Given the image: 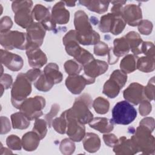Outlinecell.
Listing matches in <instances>:
<instances>
[{
    "mask_svg": "<svg viewBox=\"0 0 155 155\" xmlns=\"http://www.w3.org/2000/svg\"><path fill=\"white\" fill-rule=\"evenodd\" d=\"M0 44L6 50L17 48L25 50L28 44L27 33L18 31H8L1 33Z\"/></svg>",
    "mask_w": 155,
    "mask_h": 155,
    "instance_id": "obj_8",
    "label": "cell"
},
{
    "mask_svg": "<svg viewBox=\"0 0 155 155\" xmlns=\"http://www.w3.org/2000/svg\"><path fill=\"white\" fill-rule=\"evenodd\" d=\"M155 57L142 56L138 58L137 61V68L145 73L151 72L155 69Z\"/></svg>",
    "mask_w": 155,
    "mask_h": 155,
    "instance_id": "obj_30",
    "label": "cell"
},
{
    "mask_svg": "<svg viewBox=\"0 0 155 155\" xmlns=\"http://www.w3.org/2000/svg\"><path fill=\"white\" fill-rule=\"evenodd\" d=\"M32 130L38 134L41 140L44 139L47 133V124L46 120L42 119H36Z\"/></svg>",
    "mask_w": 155,
    "mask_h": 155,
    "instance_id": "obj_35",
    "label": "cell"
},
{
    "mask_svg": "<svg viewBox=\"0 0 155 155\" xmlns=\"http://www.w3.org/2000/svg\"><path fill=\"white\" fill-rule=\"evenodd\" d=\"M84 149L91 153L97 151L101 147V139L97 134L93 133H87L83 139Z\"/></svg>",
    "mask_w": 155,
    "mask_h": 155,
    "instance_id": "obj_24",
    "label": "cell"
},
{
    "mask_svg": "<svg viewBox=\"0 0 155 155\" xmlns=\"http://www.w3.org/2000/svg\"><path fill=\"white\" fill-rule=\"evenodd\" d=\"M103 139L105 143L110 147H113L118 141L117 137L114 134L106 133L103 135Z\"/></svg>",
    "mask_w": 155,
    "mask_h": 155,
    "instance_id": "obj_49",
    "label": "cell"
},
{
    "mask_svg": "<svg viewBox=\"0 0 155 155\" xmlns=\"http://www.w3.org/2000/svg\"><path fill=\"white\" fill-rule=\"evenodd\" d=\"M67 120L66 133L69 138L74 142H80L85 135L84 124L76 118L68 115L65 111L62 113Z\"/></svg>",
    "mask_w": 155,
    "mask_h": 155,
    "instance_id": "obj_10",
    "label": "cell"
},
{
    "mask_svg": "<svg viewBox=\"0 0 155 155\" xmlns=\"http://www.w3.org/2000/svg\"><path fill=\"white\" fill-rule=\"evenodd\" d=\"M1 62L13 71L20 70L24 65L23 59L19 55L3 49L1 50Z\"/></svg>",
    "mask_w": 155,
    "mask_h": 155,
    "instance_id": "obj_17",
    "label": "cell"
},
{
    "mask_svg": "<svg viewBox=\"0 0 155 155\" xmlns=\"http://www.w3.org/2000/svg\"><path fill=\"white\" fill-rule=\"evenodd\" d=\"M79 2L89 10L102 14L107 11L110 1H79Z\"/></svg>",
    "mask_w": 155,
    "mask_h": 155,
    "instance_id": "obj_26",
    "label": "cell"
},
{
    "mask_svg": "<svg viewBox=\"0 0 155 155\" xmlns=\"http://www.w3.org/2000/svg\"><path fill=\"white\" fill-rule=\"evenodd\" d=\"M64 69L69 76L77 75L82 70V65L74 60L67 61L64 65Z\"/></svg>",
    "mask_w": 155,
    "mask_h": 155,
    "instance_id": "obj_34",
    "label": "cell"
},
{
    "mask_svg": "<svg viewBox=\"0 0 155 155\" xmlns=\"http://www.w3.org/2000/svg\"><path fill=\"white\" fill-rule=\"evenodd\" d=\"M129 47L134 55H138L142 54L141 45L143 42L139 34L137 32L131 31L128 32L125 36Z\"/></svg>",
    "mask_w": 155,
    "mask_h": 155,
    "instance_id": "obj_25",
    "label": "cell"
},
{
    "mask_svg": "<svg viewBox=\"0 0 155 155\" xmlns=\"http://www.w3.org/2000/svg\"><path fill=\"white\" fill-rule=\"evenodd\" d=\"M10 118L12 127L14 129L25 130L30 124V120L21 111L12 114Z\"/></svg>",
    "mask_w": 155,
    "mask_h": 155,
    "instance_id": "obj_29",
    "label": "cell"
},
{
    "mask_svg": "<svg viewBox=\"0 0 155 155\" xmlns=\"http://www.w3.org/2000/svg\"><path fill=\"white\" fill-rule=\"evenodd\" d=\"M151 110L152 105L150 101L145 99L140 103L139 107V111L141 116H147L151 113Z\"/></svg>",
    "mask_w": 155,
    "mask_h": 155,
    "instance_id": "obj_46",
    "label": "cell"
},
{
    "mask_svg": "<svg viewBox=\"0 0 155 155\" xmlns=\"http://www.w3.org/2000/svg\"><path fill=\"white\" fill-rule=\"evenodd\" d=\"M95 79L87 78L83 75L69 76L65 79V85L67 89L74 94H80L86 85L93 84Z\"/></svg>",
    "mask_w": 155,
    "mask_h": 155,
    "instance_id": "obj_13",
    "label": "cell"
},
{
    "mask_svg": "<svg viewBox=\"0 0 155 155\" xmlns=\"http://www.w3.org/2000/svg\"><path fill=\"white\" fill-rule=\"evenodd\" d=\"M110 48L108 45L104 42L99 41L98 43L94 45V53L99 56H104L108 54Z\"/></svg>",
    "mask_w": 155,
    "mask_h": 155,
    "instance_id": "obj_44",
    "label": "cell"
},
{
    "mask_svg": "<svg viewBox=\"0 0 155 155\" xmlns=\"http://www.w3.org/2000/svg\"><path fill=\"white\" fill-rule=\"evenodd\" d=\"M1 151H4V153H3V154H12V152L10 150H8V149H7V148H6L2 147V145H1Z\"/></svg>",
    "mask_w": 155,
    "mask_h": 155,
    "instance_id": "obj_55",
    "label": "cell"
},
{
    "mask_svg": "<svg viewBox=\"0 0 155 155\" xmlns=\"http://www.w3.org/2000/svg\"><path fill=\"white\" fill-rule=\"evenodd\" d=\"M121 15L126 24L132 27L137 26L142 19V10L140 6L134 4L124 7Z\"/></svg>",
    "mask_w": 155,
    "mask_h": 155,
    "instance_id": "obj_16",
    "label": "cell"
},
{
    "mask_svg": "<svg viewBox=\"0 0 155 155\" xmlns=\"http://www.w3.org/2000/svg\"><path fill=\"white\" fill-rule=\"evenodd\" d=\"M94 59V58L93 54L84 48H83L81 53L76 58H74L76 61H77L83 67H84L85 65H87Z\"/></svg>",
    "mask_w": 155,
    "mask_h": 155,
    "instance_id": "obj_40",
    "label": "cell"
},
{
    "mask_svg": "<svg viewBox=\"0 0 155 155\" xmlns=\"http://www.w3.org/2000/svg\"><path fill=\"white\" fill-rule=\"evenodd\" d=\"M13 25V22L11 18L7 16H4L1 19L0 22V32L1 33H5L10 31Z\"/></svg>",
    "mask_w": 155,
    "mask_h": 155,
    "instance_id": "obj_47",
    "label": "cell"
},
{
    "mask_svg": "<svg viewBox=\"0 0 155 155\" xmlns=\"http://www.w3.org/2000/svg\"><path fill=\"white\" fill-rule=\"evenodd\" d=\"M54 85V83L47 78L44 73H42L38 79L34 82L35 88L41 91H48Z\"/></svg>",
    "mask_w": 155,
    "mask_h": 155,
    "instance_id": "obj_32",
    "label": "cell"
},
{
    "mask_svg": "<svg viewBox=\"0 0 155 155\" xmlns=\"http://www.w3.org/2000/svg\"><path fill=\"white\" fill-rule=\"evenodd\" d=\"M113 151L116 154L132 155L138 153L131 139H128L125 136H122L118 139L116 144L113 147Z\"/></svg>",
    "mask_w": 155,
    "mask_h": 155,
    "instance_id": "obj_21",
    "label": "cell"
},
{
    "mask_svg": "<svg viewBox=\"0 0 155 155\" xmlns=\"http://www.w3.org/2000/svg\"><path fill=\"white\" fill-rule=\"evenodd\" d=\"M42 73V72L39 68H33L28 70L25 74L28 79L31 81V82H35L40 76Z\"/></svg>",
    "mask_w": 155,
    "mask_h": 155,
    "instance_id": "obj_50",
    "label": "cell"
},
{
    "mask_svg": "<svg viewBox=\"0 0 155 155\" xmlns=\"http://www.w3.org/2000/svg\"><path fill=\"white\" fill-rule=\"evenodd\" d=\"M112 16H113V13H107V15H103L101 17L99 28L101 32H103V33L110 32Z\"/></svg>",
    "mask_w": 155,
    "mask_h": 155,
    "instance_id": "obj_38",
    "label": "cell"
},
{
    "mask_svg": "<svg viewBox=\"0 0 155 155\" xmlns=\"http://www.w3.org/2000/svg\"><path fill=\"white\" fill-rule=\"evenodd\" d=\"M64 1L56 3L51 10V19L56 24H65L70 19V12L65 7Z\"/></svg>",
    "mask_w": 155,
    "mask_h": 155,
    "instance_id": "obj_20",
    "label": "cell"
},
{
    "mask_svg": "<svg viewBox=\"0 0 155 155\" xmlns=\"http://www.w3.org/2000/svg\"><path fill=\"white\" fill-rule=\"evenodd\" d=\"M28 43L40 47L44 41L46 30L39 22H33L27 29Z\"/></svg>",
    "mask_w": 155,
    "mask_h": 155,
    "instance_id": "obj_18",
    "label": "cell"
},
{
    "mask_svg": "<svg viewBox=\"0 0 155 155\" xmlns=\"http://www.w3.org/2000/svg\"><path fill=\"white\" fill-rule=\"evenodd\" d=\"M60 110V107L57 104H54L52 105L51 108L49 113H48L45 116V120L47 122L48 127L50 128L51 125V122L53 120V118L57 115Z\"/></svg>",
    "mask_w": 155,
    "mask_h": 155,
    "instance_id": "obj_45",
    "label": "cell"
},
{
    "mask_svg": "<svg viewBox=\"0 0 155 155\" xmlns=\"http://www.w3.org/2000/svg\"><path fill=\"white\" fill-rule=\"evenodd\" d=\"M31 92V81L25 73L18 74L11 90V102L13 107L19 109L21 104L27 99Z\"/></svg>",
    "mask_w": 155,
    "mask_h": 155,
    "instance_id": "obj_3",
    "label": "cell"
},
{
    "mask_svg": "<svg viewBox=\"0 0 155 155\" xmlns=\"http://www.w3.org/2000/svg\"><path fill=\"white\" fill-rule=\"evenodd\" d=\"M127 81V74L120 70H116L104 85L102 92L110 98L116 97Z\"/></svg>",
    "mask_w": 155,
    "mask_h": 155,
    "instance_id": "obj_9",
    "label": "cell"
},
{
    "mask_svg": "<svg viewBox=\"0 0 155 155\" xmlns=\"http://www.w3.org/2000/svg\"><path fill=\"white\" fill-rule=\"evenodd\" d=\"M126 24H127L121 15L113 13L110 32L114 35H119L124 30Z\"/></svg>",
    "mask_w": 155,
    "mask_h": 155,
    "instance_id": "obj_31",
    "label": "cell"
},
{
    "mask_svg": "<svg viewBox=\"0 0 155 155\" xmlns=\"http://www.w3.org/2000/svg\"><path fill=\"white\" fill-rule=\"evenodd\" d=\"M139 125L147 127L153 132L154 131L155 126L154 119L153 117H146L140 120V122H139Z\"/></svg>",
    "mask_w": 155,
    "mask_h": 155,
    "instance_id": "obj_53",
    "label": "cell"
},
{
    "mask_svg": "<svg viewBox=\"0 0 155 155\" xmlns=\"http://www.w3.org/2000/svg\"><path fill=\"white\" fill-rule=\"evenodd\" d=\"M113 47L110 48L108 53V62L111 65L116 63L120 56L128 53L130 50L124 36L115 39L113 41Z\"/></svg>",
    "mask_w": 155,
    "mask_h": 155,
    "instance_id": "obj_12",
    "label": "cell"
},
{
    "mask_svg": "<svg viewBox=\"0 0 155 155\" xmlns=\"http://www.w3.org/2000/svg\"><path fill=\"white\" fill-rule=\"evenodd\" d=\"M89 126L101 133H108L114 128V122L106 117H93L88 123Z\"/></svg>",
    "mask_w": 155,
    "mask_h": 155,
    "instance_id": "obj_22",
    "label": "cell"
},
{
    "mask_svg": "<svg viewBox=\"0 0 155 155\" xmlns=\"http://www.w3.org/2000/svg\"><path fill=\"white\" fill-rule=\"evenodd\" d=\"M33 2L31 1H15L12 8L15 13V21L20 27L27 28L33 22L32 15Z\"/></svg>",
    "mask_w": 155,
    "mask_h": 155,
    "instance_id": "obj_5",
    "label": "cell"
},
{
    "mask_svg": "<svg viewBox=\"0 0 155 155\" xmlns=\"http://www.w3.org/2000/svg\"><path fill=\"white\" fill-rule=\"evenodd\" d=\"M123 96L127 102L134 105H137L145 99L144 86L137 82H133L125 89Z\"/></svg>",
    "mask_w": 155,
    "mask_h": 155,
    "instance_id": "obj_15",
    "label": "cell"
},
{
    "mask_svg": "<svg viewBox=\"0 0 155 155\" xmlns=\"http://www.w3.org/2000/svg\"><path fill=\"white\" fill-rule=\"evenodd\" d=\"M92 102L91 96L84 93L76 99L71 108L65 111L68 115L76 118L83 124H88L93 118V114L90 110Z\"/></svg>",
    "mask_w": 155,
    "mask_h": 155,
    "instance_id": "obj_2",
    "label": "cell"
},
{
    "mask_svg": "<svg viewBox=\"0 0 155 155\" xmlns=\"http://www.w3.org/2000/svg\"><path fill=\"white\" fill-rule=\"evenodd\" d=\"M7 147L12 150H21L22 148V141L16 135L12 134L6 139Z\"/></svg>",
    "mask_w": 155,
    "mask_h": 155,
    "instance_id": "obj_39",
    "label": "cell"
},
{
    "mask_svg": "<svg viewBox=\"0 0 155 155\" xmlns=\"http://www.w3.org/2000/svg\"><path fill=\"white\" fill-rule=\"evenodd\" d=\"M125 1H110L113 4V7L111 8V12L112 13L116 15H121L124 5L126 3Z\"/></svg>",
    "mask_w": 155,
    "mask_h": 155,
    "instance_id": "obj_48",
    "label": "cell"
},
{
    "mask_svg": "<svg viewBox=\"0 0 155 155\" xmlns=\"http://www.w3.org/2000/svg\"><path fill=\"white\" fill-rule=\"evenodd\" d=\"M137 117L136 108L127 101H122L115 104L112 109V120L114 124L128 125Z\"/></svg>",
    "mask_w": 155,
    "mask_h": 155,
    "instance_id": "obj_6",
    "label": "cell"
},
{
    "mask_svg": "<svg viewBox=\"0 0 155 155\" xmlns=\"http://www.w3.org/2000/svg\"><path fill=\"white\" fill-rule=\"evenodd\" d=\"M25 52L28 64L33 68H40L47 62V56L36 45L28 43Z\"/></svg>",
    "mask_w": 155,
    "mask_h": 155,
    "instance_id": "obj_11",
    "label": "cell"
},
{
    "mask_svg": "<svg viewBox=\"0 0 155 155\" xmlns=\"http://www.w3.org/2000/svg\"><path fill=\"white\" fill-rule=\"evenodd\" d=\"M41 139L36 133L29 131L24 134L22 137V146L27 151H32L38 148Z\"/></svg>",
    "mask_w": 155,
    "mask_h": 155,
    "instance_id": "obj_23",
    "label": "cell"
},
{
    "mask_svg": "<svg viewBox=\"0 0 155 155\" xmlns=\"http://www.w3.org/2000/svg\"><path fill=\"white\" fill-rule=\"evenodd\" d=\"M44 74L47 78L51 80L54 84L60 83L63 78V74L59 70V67L56 63L50 62L44 68Z\"/></svg>",
    "mask_w": 155,
    "mask_h": 155,
    "instance_id": "obj_27",
    "label": "cell"
},
{
    "mask_svg": "<svg viewBox=\"0 0 155 155\" xmlns=\"http://www.w3.org/2000/svg\"><path fill=\"white\" fill-rule=\"evenodd\" d=\"M0 82H1V85H2L5 90H7L11 87L13 83V79L11 75L5 73L1 75Z\"/></svg>",
    "mask_w": 155,
    "mask_h": 155,
    "instance_id": "obj_51",
    "label": "cell"
},
{
    "mask_svg": "<svg viewBox=\"0 0 155 155\" xmlns=\"http://www.w3.org/2000/svg\"><path fill=\"white\" fill-rule=\"evenodd\" d=\"M59 150L61 152L65 155H70L74 153L75 150V144L70 138L63 139L60 143Z\"/></svg>",
    "mask_w": 155,
    "mask_h": 155,
    "instance_id": "obj_37",
    "label": "cell"
},
{
    "mask_svg": "<svg viewBox=\"0 0 155 155\" xmlns=\"http://www.w3.org/2000/svg\"><path fill=\"white\" fill-rule=\"evenodd\" d=\"M138 58L134 54L126 55L120 63V70L124 73H131L137 69V61Z\"/></svg>",
    "mask_w": 155,
    "mask_h": 155,
    "instance_id": "obj_28",
    "label": "cell"
},
{
    "mask_svg": "<svg viewBox=\"0 0 155 155\" xmlns=\"http://www.w3.org/2000/svg\"><path fill=\"white\" fill-rule=\"evenodd\" d=\"M33 19L41 23L46 30H54L56 25L51 19L49 10L42 4H36L32 10Z\"/></svg>",
    "mask_w": 155,
    "mask_h": 155,
    "instance_id": "obj_14",
    "label": "cell"
},
{
    "mask_svg": "<svg viewBox=\"0 0 155 155\" xmlns=\"http://www.w3.org/2000/svg\"><path fill=\"white\" fill-rule=\"evenodd\" d=\"M152 131L142 125L137 127L134 134L131 137L138 152L145 154H154L155 150L154 137Z\"/></svg>",
    "mask_w": 155,
    "mask_h": 155,
    "instance_id": "obj_4",
    "label": "cell"
},
{
    "mask_svg": "<svg viewBox=\"0 0 155 155\" xmlns=\"http://www.w3.org/2000/svg\"><path fill=\"white\" fill-rule=\"evenodd\" d=\"M45 106V99L41 96L26 99L21 105L19 110L30 120L37 119L42 114Z\"/></svg>",
    "mask_w": 155,
    "mask_h": 155,
    "instance_id": "obj_7",
    "label": "cell"
},
{
    "mask_svg": "<svg viewBox=\"0 0 155 155\" xmlns=\"http://www.w3.org/2000/svg\"><path fill=\"white\" fill-rule=\"evenodd\" d=\"M141 52L147 56L155 57L154 44L149 41L143 42L141 45Z\"/></svg>",
    "mask_w": 155,
    "mask_h": 155,
    "instance_id": "obj_43",
    "label": "cell"
},
{
    "mask_svg": "<svg viewBox=\"0 0 155 155\" xmlns=\"http://www.w3.org/2000/svg\"><path fill=\"white\" fill-rule=\"evenodd\" d=\"M65 5L68 7H74L76 5V1H64Z\"/></svg>",
    "mask_w": 155,
    "mask_h": 155,
    "instance_id": "obj_54",
    "label": "cell"
},
{
    "mask_svg": "<svg viewBox=\"0 0 155 155\" xmlns=\"http://www.w3.org/2000/svg\"><path fill=\"white\" fill-rule=\"evenodd\" d=\"M51 125L56 132L60 134L66 133L67 120L62 114L59 117L54 119L51 122Z\"/></svg>",
    "mask_w": 155,
    "mask_h": 155,
    "instance_id": "obj_36",
    "label": "cell"
},
{
    "mask_svg": "<svg viewBox=\"0 0 155 155\" xmlns=\"http://www.w3.org/2000/svg\"><path fill=\"white\" fill-rule=\"evenodd\" d=\"M154 76L150 79L146 87H144V95L146 99L153 101L154 98Z\"/></svg>",
    "mask_w": 155,
    "mask_h": 155,
    "instance_id": "obj_42",
    "label": "cell"
},
{
    "mask_svg": "<svg viewBox=\"0 0 155 155\" xmlns=\"http://www.w3.org/2000/svg\"><path fill=\"white\" fill-rule=\"evenodd\" d=\"M108 68V65L106 62L94 59L84 67V75L87 78L96 79L104 74Z\"/></svg>",
    "mask_w": 155,
    "mask_h": 155,
    "instance_id": "obj_19",
    "label": "cell"
},
{
    "mask_svg": "<svg viewBox=\"0 0 155 155\" xmlns=\"http://www.w3.org/2000/svg\"><path fill=\"white\" fill-rule=\"evenodd\" d=\"M138 30L142 35H149L153 30V24L147 19H142L137 25Z\"/></svg>",
    "mask_w": 155,
    "mask_h": 155,
    "instance_id": "obj_41",
    "label": "cell"
},
{
    "mask_svg": "<svg viewBox=\"0 0 155 155\" xmlns=\"http://www.w3.org/2000/svg\"><path fill=\"white\" fill-rule=\"evenodd\" d=\"M1 134H6L10 131L11 125L8 118L5 116L1 117Z\"/></svg>",
    "mask_w": 155,
    "mask_h": 155,
    "instance_id": "obj_52",
    "label": "cell"
},
{
    "mask_svg": "<svg viewBox=\"0 0 155 155\" xmlns=\"http://www.w3.org/2000/svg\"><path fill=\"white\" fill-rule=\"evenodd\" d=\"M92 106L97 113L104 114L109 110L110 103L107 99L99 96L94 100Z\"/></svg>",
    "mask_w": 155,
    "mask_h": 155,
    "instance_id": "obj_33",
    "label": "cell"
},
{
    "mask_svg": "<svg viewBox=\"0 0 155 155\" xmlns=\"http://www.w3.org/2000/svg\"><path fill=\"white\" fill-rule=\"evenodd\" d=\"M74 25L76 32V39L79 44L95 45L100 41V35L93 30L89 22L88 15L82 10L74 13Z\"/></svg>",
    "mask_w": 155,
    "mask_h": 155,
    "instance_id": "obj_1",
    "label": "cell"
}]
</instances>
